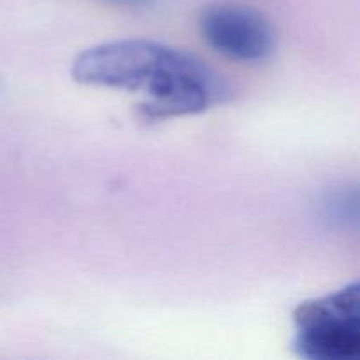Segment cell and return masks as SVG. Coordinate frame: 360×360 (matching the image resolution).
<instances>
[{"mask_svg": "<svg viewBox=\"0 0 360 360\" xmlns=\"http://www.w3.org/2000/svg\"><path fill=\"white\" fill-rule=\"evenodd\" d=\"M70 76L88 86L139 91L146 120L199 115L224 97L220 77L185 51L148 41L125 39L84 49L74 58Z\"/></svg>", "mask_w": 360, "mask_h": 360, "instance_id": "1", "label": "cell"}, {"mask_svg": "<svg viewBox=\"0 0 360 360\" xmlns=\"http://www.w3.org/2000/svg\"><path fill=\"white\" fill-rule=\"evenodd\" d=\"M294 352L308 360H355L360 354V285H347L294 309Z\"/></svg>", "mask_w": 360, "mask_h": 360, "instance_id": "2", "label": "cell"}, {"mask_svg": "<svg viewBox=\"0 0 360 360\" xmlns=\"http://www.w3.org/2000/svg\"><path fill=\"white\" fill-rule=\"evenodd\" d=\"M199 30L210 48L238 62H259L274 48L269 20L239 4L207 6L199 16Z\"/></svg>", "mask_w": 360, "mask_h": 360, "instance_id": "3", "label": "cell"}, {"mask_svg": "<svg viewBox=\"0 0 360 360\" xmlns=\"http://www.w3.org/2000/svg\"><path fill=\"white\" fill-rule=\"evenodd\" d=\"M112 2H118V4H143V2H148V0H112Z\"/></svg>", "mask_w": 360, "mask_h": 360, "instance_id": "4", "label": "cell"}]
</instances>
